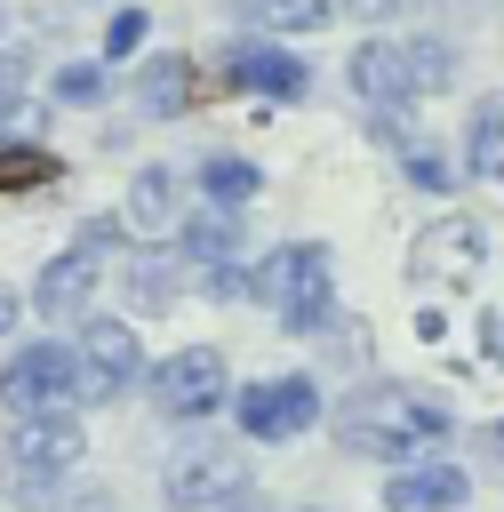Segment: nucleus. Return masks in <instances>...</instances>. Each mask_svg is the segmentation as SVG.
<instances>
[{
    "label": "nucleus",
    "mask_w": 504,
    "mask_h": 512,
    "mask_svg": "<svg viewBox=\"0 0 504 512\" xmlns=\"http://www.w3.org/2000/svg\"><path fill=\"white\" fill-rule=\"evenodd\" d=\"M344 448H360V456H376V464H416V456H432L440 440H448V400H432V392H416V384H376V392H360L344 416Z\"/></svg>",
    "instance_id": "f257e3e1"
},
{
    "label": "nucleus",
    "mask_w": 504,
    "mask_h": 512,
    "mask_svg": "<svg viewBox=\"0 0 504 512\" xmlns=\"http://www.w3.org/2000/svg\"><path fill=\"white\" fill-rule=\"evenodd\" d=\"M248 296H256V304H264L280 328L312 336V328L328 320V304H336L328 248H320V240H280L272 256H256V272H248Z\"/></svg>",
    "instance_id": "f03ea898"
},
{
    "label": "nucleus",
    "mask_w": 504,
    "mask_h": 512,
    "mask_svg": "<svg viewBox=\"0 0 504 512\" xmlns=\"http://www.w3.org/2000/svg\"><path fill=\"white\" fill-rule=\"evenodd\" d=\"M80 456H88V440L72 416H8V496L40 504Z\"/></svg>",
    "instance_id": "7ed1b4c3"
},
{
    "label": "nucleus",
    "mask_w": 504,
    "mask_h": 512,
    "mask_svg": "<svg viewBox=\"0 0 504 512\" xmlns=\"http://www.w3.org/2000/svg\"><path fill=\"white\" fill-rule=\"evenodd\" d=\"M160 496L176 512H216V504L248 496V464H240L232 440H192V448H176L160 464Z\"/></svg>",
    "instance_id": "20e7f679"
},
{
    "label": "nucleus",
    "mask_w": 504,
    "mask_h": 512,
    "mask_svg": "<svg viewBox=\"0 0 504 512\" xmlns=\"http://www.w3.org/2000/svg\"><path fill=\"white\" fill-rule=\"evenodd\" d=\"M224 400H232V368H224L216 344H184V352H168V360L152 368V408L176 416V424H200V416H216Z\"/></svg>",
    "instance_id": "39448f33"
},
{
    "label": "nucleus",
    "mask_w": 504,
    "mask_h": 512,
    "mask_svg": "<svg viewBox=\"0 0 504 512\" xmlns=\"http://www.w3.org/2000/svg\"><path fill=\"white\" fill-rule=\"evenodd\" d=\"M72 400H80V376H72L64 344H24L0 360V408L8 416H64Z\"/></svg>",
    "instance_id": "423d86ee"
},
{
    "label": "nucleus",
    "mask_w": 504,
    "mask_h": 512,
    "mask_svg": "<svg viewBox=\"0 0 504 512\" xmlns=\"http://www.w3.org/2000/svg\"><path fill=\"white\" fill-rule=\"evenodd\" d=\"M72 376H80V400H120V392L144 376V336H136L128 320H80Z\"/></svg>",
    "instance_id": "0eeeda50"
},
{
    "label": "nucleus",
    "mask_w": 504,
    "mask_h": 512,
    "mask_svg": "<svg viewBox=\"0 0 504 512\" xmlns=\"http://www.w3.org/2000/svg\"><path fill=\"white\" fill-rule=\"evenodd\" d=\"M232 408H240L248 440H296L320 424V384L312 376H256L248 392H232Z\"/></svg>",
    "instance_id": "6e6552de"
},
{
    "label": "nucleus",
    "mask_w": 504,
    "mask_h": 512,
    "mask_svg": "<svg viewBox=\"0 0 504 512\" xmlns=\"http://www.w3.org/2000/svg\"><path fill=\"white\" fill-rule=\"evenodd\" d=\"M408 272L416 280H448V288H464V280H480L488 272V232L472 224V216H432L424 232H416V248H408Z\"/></svg>",
    "instance_id": "1a4fd4ad"
},
{
    "label": "nucleus",
    "mask_w": 504,
    "mask_h": 512,
    "mask_svg": "<svg viewBox=\"0 0 504 512\" xmlns=\"http://www.w3.org/2000/svg\"><path fill=\"white\" fill-rule=\"evenodd\" d=\"M224 72H232V88H248V96H264V104H304V96H312V64L288 56V48H272V32L232 40V48H224Z\"/></svg>",
    "instance_id": "9d476101"
},
{
    "label": "nucleus",
    "mask_w": 504,
    "mask_h": 512,
    "mask_svg": "<svg viewBox=\"0 0 504 512\" xmlns=\"http://www.w3.org/2000/svg\"><path fill=\"white\" fill-rule=\"evenodd\" d=\"M344 80H352V96H360L368 112H408V104H416L408 40H392V32H368V40L344 56Z\"/></svg>",
    "instance_id": "9b49d317"
},
{
    "label": "nucleus",
    "mask_w": 504,
    "mask_h": 512,
    "mask_svg": "<svg viewBox=\"0 0 504 512\" xmlns=\"http://www.w3.org/2000/svg\"><path fill=\"white\" fill-rule=\"evenodd\" d=\"M120 232L144 240V248L176 240L184 232V176L176 168H136L128 176V200H120Z\"/></svg>",
    "instance_id": "f8f14e48"
},
{
    "label": "nucleus",
    "mask_w": 504,
    "mask_h": 512,
    "mask_svg": "<svg viewBox=\"0 0 504 512\" xmlns=\"http://www.w3.org/2000/svg\"><path fill=\"white\" fill-rule=\"evenodd\" d=\"M464 496H472L464 464H432V456H416L384 480V512H456Z\"/></svg>",
    "instance_id": "ddd939ff"
},
{
    "label": "nucleus",
    "mask_w": 504,
    "mask_h": 512,
    "mask_svg": "<svg viewBox=\"0 0 504 512\" xmlns=\"http://www.w3.org/2000/svg\"><path fill=\"white\" fill-rule=\"evenodd\" d=\"M192 56L184 48H160V56H144L136 72H128V96H136V112L144 120H176V112H192Z\"/></svg>",
    "instance_id": "4468645a"
},
{
    "label": "nucleus",
    "mask_w": 504,
    "mask_h": 512,
    "mask_svg": "<svg viewBox=\"0 0 504 512\" xmlns=\"http://www.w3.org/2000/svg\"><path fill=\"white\" fill-rule=\"evenodd\" d=\"M88 296H96V256L88 248H72V256H56L40 280H32V312L48 320V328H64V320H80L88 312Z\"/></svg>",
    "instance_id": "2eb2a0df"
},
{
    "label": "nucleus",
    "mask_w": 504,
    "mask_h": 512,
    "mask_svg": "<svg viewBox=\"0 0 504 512\" xmlns=\"http://www.w3.org/2000/svg\"><path fill=\"white\" fill-rule=\"evenodd\" d=\"M192 256H208V264H232L240 256V240H248V216L232 208V200H208V208H184V232H176Z\"/></svg>",
    "instance_id": "dca6fc26"
},
{
    "label": "nucleus",
    "mask_w": 504,
    "mask_h": 512,
    "mask_svg": "<svg viewBox=\"0 0 504 512\" xmlns=\"http://www.w3.org/2000/svg\"><path fill=\"white\" fill-rule=\"evenodd\" d=\"M464 176L504 184V96H480L464 120Z\"/></svg>",
    "instance_id": "f3484780"
},
{
    "label": "nucleus",
    "mask_w": 504,
    "mask_h": 512,
    "mask_svg": "<svg viewBox=\"0 0 504 512\" xmlns=\"http://www.w3.org/2000/svg\"><path fill=\"white\" fill-rule=\"evenodd\" d=\"M232 16L248 24V32H320V24H336V0H232Z\"/></svg>",
    "instance_id": "a211bd4d"
},
{
    "label": "nucleus",
    "mask_w": 504,
    "mask_h": 512,
    "mask_svg": "<svg viewBox=\"0 0 504 512\" xmlns=\"http://www.w3.org/2000/svg\"><path fill=\"white\" fill-rule=\"evenodd\" d=\"M392 152H400V168H408V184H424V192H440V200H448V184H456V160L440 152V136H424V128H408V136H400Z\"/></svg>",
    "instance_id": "6ab92c4d"
},
{
    "label": "nucleus",
    "mask_w": 504,
    "mask_h": 512,
    "mask_svg": "<svg viewBox=\"0 0 504 512\" xmlns=\"http://www.w3.org/2000/svg\"><path fill=\"white\" fill-rule=\"evenodd\" d=\"M64 176V160L48 152V144H0V200L8 192H40V184H56Z\"/></svg>",
    "instance_id": "aec40b11"
},
{
    "label": "nucleus",
    "mask_w": 504,
    "mask_h": 512,
    "mask_svg": "<svg viewBox=\"0 0 504 512\" xmlns=\"http://www.w3.org/2000/svg\"><path fill=\"white\" fill-rule=\"evenodd\" d=\"M408 80H416V96H440V88L456 80V40H440V32H408Z\"/></svg>",
    "instance_id": "412c9836"
},
{
    "label": "nucleus",
    "mask_w": 504,
    "mask_h": 512,
    "mask_svg": "<svg viewBox=\"0 0 504 512\" xmlns=\"http://www.w3.org/2000/svg\"><path fill=\"white\" fill-rule=\"evenodd\" d=\"M256 160H240V152H216V160H200V192L208 200H232V208H248L256 200Z\"/></svg>",
    "instance_id": "4be33fe9"
},
{
    "label": "nucleus",
    "mask_w": 504,
    "mask_h": 512,
    "mask_svg": "<svg viewBox=\"0 0 504 512\" xmlns=\"http://www.w3.org/2000/svg\"><path fill=\"white\" fill-rule=\"evenodd\" d=\"M48 88H56V104H80V112H88V104H104V88H112V80H104V64L72 56V64H56V80H48Z\"/></svg>",
    "instance_id": "5701e85b"
},
{
    "label": "nucleus",
    "mask_w": 504,
    "mask_h": 512,
    "mask_svg": "<svg viewBox=\"0 0 504 512\" xmlns=\"http://www.w3.org/2000/svg\"><path fill=\"white\" fill-rule=\"evenodd\" d=\"M144 32H152V16H144L136 0H120V8L104 16V56H112V64H128V56L144 48Z\"/></svg>",
    "instance_id": "b1692460"
},
{
    "label": "nucleus",
    "mask_w": 504,
    "mask_h": 512,
    "mask_svg": "<svg viewBox=\"0 0 504 512\" xmlns=\"http://www.w3.org/2000/svg\"><path fill=\"white\" fill-rule=\"evenodd\" d=\"M128 296H136V312H168V304H176L168 264H128Z\"/></svg>",
    "instance_id": "393cba45"
},
{
    "label": "nucleus",
    "mask_w": 504,
    "mask_h": 512,
    "mask_svg": "<svg viewBox=\"0 0 504 512\" xmlns=\"http://www.w3.org/2000/svg\"><path fill=\"white\" fill-rule=\"evenodd\" d=\"M16 96H24V56H16V48H0V120L16 112Z\"/></svg>",
    "instance_id": "a878e982"
},
{
    "label": "nucleus",
    "mask_w": 504,
    "mask_h": 512,
    "mask_svg": "<svg viewBox=\"0 0 504 512\" xmlns=\"http://www.w3.org/2000/svg\"><path fill=\"white\" fill-rule=\"evenodd\" d=\"M336 16H392V0H336Z\"/></svg>",
    "instance_id": "bb28decb"
},
{
    "label": "nucleus",
    "mask_w": 504,
    "mask_h": 512,
    "mask_svg": "<svg viewBox=\"0 0 504 512\" xmlns=\"http://www.w3.org/2000/svg\"><path fill=\"white\" fill-rule=\"evenodd\" d=\"M16 328V288H0V336Z\"/></svg>",
    "instance_id": "cd10ccee"
},
{
    "label": "nucleus",
    "mask_w": 504,
    "mask_h": 512,
    "mask_svg": "<svg viewBox=\"0 0 504 512\" xmlns=\"http://www.w3.org/2000/svg\"><path fill=\"white\" fill-rule=\"evenodd\" d=\"M72 512H120V504H112V496H104V488H96V496H80V504H72Z\"/></svg>",
    "instance_id": "c85d7f7f"
},
{
    "label": "nucleus",
    "mask_w": 504,
    "mask_h": 512,
    "mask_svg": "<svg viewBox=\"0 0 504 512\" xmlns=\"http://www.w3.org/2000/svg\"><path fill=\"white\" fill-rule=\"evenodd\" d=\"M216 512H264V504H248V496H232V504H216Z\"/></svg>",
    "instance_id": "c756f323"
},
{
    "label": "nucleus",
    "mask_w": 504,
    "mask_h": 512,
    "mask_svg": "<svg viewBox=\"0 0 504 512\" xmlns=\"http://www.w3.org/2000/svg\"><path fill=\"white\" fill-rule=\"evenodd\" d=\"M296 512H312V504H296Z\"/></svg>",
    "instance_id": "7c9ffc66"
}]
</instances>
